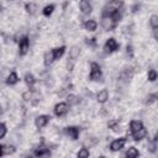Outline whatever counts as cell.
I'll use <instances>...</instances> for the list:
<instances>
[{
  "label": "cell",
  "instance_id": "1",
  "mask_svg": "<svg viewBox=\"0 0 158 158\" xmlns=\"http://www.w3.org/2000/svg\"><path fill=\"white\" fill-rule=\"evenodd\" d=\"M123 5V1L122 0H110L106 6L104 7V11H102V16H111L112 14L120 11V9L122 7Z\"/></svg>",
  "mask_w": 158,
  "mask_h": 158
},
{
  "label": "cell",
  "instance_id": "2",
  "mask_svg": "<svg viewBox=\"0 0 158 158\" xmlns=\"http://www.w3.org/2000/svg\"><path fill=\"white\" fill-rule=\"evenodd\" d=\"M22 98H23V100H25L26 102H31L32 105H36V104L38 102L41 95H40L38 93L33 91L32 89H30V90H27V91H25V93L22 94Z\"/></svg>",
  "mask_w": 158,
  "mask_h": 158
},
{
  "label": "cell",
  "instance_id": "3",
  "mask_svg": "<svg viewBox=\"0 0 158 158\" xmlns=\"http://www.w3.org/2000/svg\"><path fill=\"white\" fill-rule=\"evenodd\" d=\"M101 75H102V73H101L100 65H99L98 63L93 62V63L90 64V74H89V78H90V80H94V81H96V80L101 79Z\"/></svg>",
  "mask_w": 158,
  "mask_h": 158
},
{
  "label": "cell",
  "instance_id": "4",
  "mask_svg": "<svg viewBox=\"0 0 158 158\" xmlns=\"http://www.w3.org/2000/svg\"><path fill=\"white\" fill-rule=\"evenodd\" d=\"M101 26L106 31H112V28L116 26V21L111 16H102V19H101Z\"/></svg>",
  "mask_w": 158,
  "mask_h": 158
},
{
  "label": "cell",
  "instance_id": "5",
  "mask_svg": "<svg viewBox=\"0 0 158 158\" xmlns=\"http://www.w3.org/2000/svg\"><path fill=\"white\" fill-rule=\"evenodd\" d=\"M104 49H105V53H112V52L117 51L118 49V44H117L116 40L115 38H109L106 41L105 46H104Z\"/></svg>",
  "mask_w": 158,
  "mask_h": 158
},
{
  "label": "cell",
  "instance_id": "6",
  "mask_svg": "<svg viewBox=\"0 0 158 158\" xmlns=\"http://www.w3.org/2000/svg\"><path fill=\"white\" fill-rule=\"evenodd\" d=\"M68 104L67 102H58L56 106H54V115L60 117L63 115H65L68 112Z\"/></svg>",
  "mask_w": 158,
  "mask_h": 158
},
{
  "label": "cell",
  "instance_id": "7",
  "mask_svg": "<svg viewBox=\"0 0 158 158\" xmlns=\"http://www.w3.org/2000/svg\"><path fill=\"white\" fill-rule=\"evenodd\" d=\"M126 143V138L125 137H121V138H117V139H114L111 143H110V149L112 152H116V151H120L121 148H123Z\"/></svg>",
  "mask_w": 158,
  "mask_h": 158
},
{
  "label": "cell",
  "instance_id": "8",
  "mask_svg": "<svg viewBox=\"0 0 158 158\" xmlns=\"http://www.w3.org/2000/svg\"><path fill=\"white\" fill-rule=\"evenodd\" d=\"M28 48H30V42H28V38L25 36V37H22L21 41L19 42V53H20L21 56H25V54L27 53Z\"/></svg>",
  "mask_w": 158,
  "mask_h": 158
},
{
  "label": "cell",
  "instance_id": "9",
  "mask_svg": "<svg viewBox=\"0 0 158 158\" xmlns=\"http://www.w3.org/2000/svg\"><path fill=\"white\" fill-rule=\"evenodd\" d=\"M79 127H77V126H69V127H65L64 128V132H65V135L67 136H69V138H72V139H78V137H79Z\"/></svg>",
  "mask_w": 158,
  "mask_h": 158
},
{
  "label": "cell",
  "instance_id": "10",
  "mask_svg": "<svg viewBox=\"0 0 158 158\" xmlns=\"http://www.w3.org/2000/svg\"><path fill=\"white\" fill-rule=\"evenodd\" d=\"M49 118H51V117H49L48 115H40V116H37L36 120H35V125H36V127H38V128L44 127V126L48 123Z\"/></svg>",
  "mask_w": 158,
  "mask_h": 158
},
{
  "label": "cell",
  "instance_id": "11",
  "mask_svg": "<svg viewBox=\"0 0 158 158\" xmlns=\"http://www.w3.org/2000/svg\"><path fill=\"white\" fill-rule=\"evenodd\" d=\"M15 151H16V148L14 146H11V144H7V146L1 144L0 146V157L7 156V154H12Z\"/></svg>",
  "mask_w": 158,
  "mask_h": 158
},
{
  "label": "cell",
  "instance_id": "12",
  "mask_svg": "<svg viewBox=\"0 0 158 158\" xmlns=\"http://www.w3.org/2000/svg\"><path fill=\"white\" fill-rule=\"evenodd\" d=\"M147 136V130L144 128V127H142V128H139L138 131H136V132H132V137H133V139L136 141V142H138V141H141L142 138H144Z\"/></svg>",
  "mask_w": 158,
  "mask_h": 158
},
{
  "label": "cell",
  "instance_id": "13",
  "mask_svg": "<svg viewBox=\"0 0 158 158\" xmlns=\"http://www.w3.org/2000/svg\"><path fill=\"white\" fill-rule=\"evenodd\" d=\"M79 7H80L83 14H90L91 10H93V7H91V5L88 0H81L80 4H79Z\"/></svg>",
  "mask_w": 158,
  "mask_h": 158
},
{
  "label": "cell",
  "instance_id": "14",
  "mask_svg": "<svg viewBox=\"0 0 158 158\" xmlns=\"http://www.w3.org/2000/svg\"><path fill=\"white\" fill-rule=\"evenodd\" d=\"M107 99H109V93H107L106 89H102V90H100V91L96 94V100H98L100 104L106 102Z\"/></svg>",
  "mask_w": 158,
  "mask_h": 158
},
{
  "label": "cell",
  "instance_id": "15",
  "mask_svg": "<svg viewBox=\"0 0 158 158\" xmlns=\"http://www.w3.org/2000/svg\"><path fill=\"white\" fill-rule=\"evenodd\" d=\"M52 52H53L54 60H57V59H59V58H60V57L64 54V52H65V46L56 47V48H53V49H52Z\"/></svg>",
  "mask_w": 158,
  "mask_h": 158
},
{
  "label": "cell",
  "instance_id": "16",
  "mask_svg": "<svg viewBox=\"0 0 158 158\" xmlns=\"http://www.w3.org/2000/svg\"><path fill=\"white\" fill-rule=\"evenodd\" d=\"M96 27H98V23H96V21H94V20H88V21L84 22V28H85L86 31L93 32V31L96 30Z\"/></svg>",
  "mask_w": 158,
  "mask_h": 158
},
{
  "label": "cell",
  "instance_id": "17",
  "mask_svg": "<svg viewBox=\"0 0 158 158\" xmlns=\"http://www.w3.org/2000/svg\"><path fill=\"white\" fill-rule=\"evenodd\" d=\"M25 83H26V85H27L30 89H32L33 85H35V83H36V79H35V77H33L31 73H26V74H25Z\"/></svg>",
  "mask_w": 158,
  "mask_h": 158
},
{
  "label": "cell",
  "instance_id": "18",
  "mask_svg": "<svg viewBox=\"0 0 158 158\" xmlns=\"http://www.w3.org/2000/svg\"><path fill=\"white\" fill-rule=\"evenodd\" d=\"M142 127H143V123L141 121H138V120H132L130 122V130H131V132H136V131H138Z\"/></svg>",
  "mask_w": 158,
  "mask_h": 158
},
{
  "label": "cell",
  "instance_id": "19",
  "mask_svg": "<svg viewBox=\"0 0 158 158\" xmlns=\"http://www.w3.org/2000/svg\"><path fill=\"white\" fill-rule=\"evenodd\" d=\"M44 60H43V63H44V65L46 67H48V65H51L52 63H53V60H54V57H53V52L52 51H49V52H46L44 53V58H43Z\"/></svg>",
  "mask_w": 158,
  "mask_h": 158
},
{
  "label": "cell",
  "instance_id": "20",
  "mask_svg": "<svg viewBox=\"0 0 158 158\" xmlns=\"http://www.w3.org/2000/svg\"><path fill=\"white\" fill-rule=\"evenodd\" d=\"M17 81H19V77H17L16 72H11V73L9 74V77H7V79H6V84L14 85V84H16Z\"/></svg>",
  "mask_w": 158,
  "mask_h": 158
},
{
  "label": "cell",
  "instance_id": "21",
  "mask_svg": "<svg viewBox=\"0 0 158 158\" xmlns=\"http://www.w3.org/2000/svg\"><path fill=\"white\" fill-rule=\"evenodd\" d=\"M49 154H51L49 149H47V148H44V147H40V148L36 149L35 153H33V156H36V157H43V156H49Z\"/></svg>",
  "mask_w": 158,
  "mask_h": 158
},
{
  "label": "cell",
  "instance_id": "22",
  "mask_svg": "<svg viewBox=\"0 0 158 158\" xmlns=\"http://www.w3.org/2000/svg\"><path fill=\"white\" fill-rule=\"evenodd\" d=\"M125 156L128 157V158H136V157L139 156V152L137 151V148H135V147H130V148L126 151Z\"/></svg>",
  "mask_w": 158,
  "mask_h": 158
},
{
  "label": "cell",
  "instance_id": "23",
  "mask_svg": "<svg viewBox=\"0 0 158 158\" xmlns=\"http://www.w3.org/2000/svg\"><path fill=\"white\" fill-rule=\"evenodd\" d=\"M25 9H26V11H27L30 15H33V14H36L37 5H36L35 2H27V4L25 5Z\"/></svg>",
  "mask_w": 158,
  "mask_h": 158
},
{
  "label": "cell",
  "instance_id": "24",
  "mask_svg": "<svg viewBox=\"0 0 158 158\" xmlns=\"http://www.w3.org/2000/svg\"><path fill=\"white\" fill-rule=\"evenodd\" d=\"M79 48L78 47H73L70 51H69V59H73V60H75L77 58H78V56H79Z\"/></svg>",
  "mask_w": 158,
  "mask_h": 158
},
{
  "label": "cell",
  "instance_id": "25",
  "mask_svg": "<svg viewBox=\"0 0 158 158\" xmlns=\"http://www.w3.org/2000/svg\"><path fill=\"white\" fill-rule=\"evenodd\" d=\"M89 149L86 148V147H83L81 149H79V152L77 153V156L79 157V158H88L89 157Z\"/></svg>",
  "mask_w": 158,
  "mask_h": 158
},
{
  "label": "cell",
  "instance_id": "26",
  "mask_svg": "<svg viewBox=\"0 0 158 158\" xmlns=\"http://www.w3.org/2000/svg\"><path fill=\"white\" fill-rule=\"evenodd\" d=\"M147 78H148V80H149V81H154V80L158 78V73H157L154 69H151V70H148Z\"/></svg>",
  "mask_w": 158,
  "mask_h": 158
},
{
  "label": "cell",
  "instance_id": "27",
  "mask_svg": "<svg viewBox=\"0 0 158 158\" xmlns=\"http://www.w3.org/2000/svg\"><path fill=\"white\" fill-rule=\"evenodd\" d=\"M149 25L153 28H158V15H152L149 17Z\"/></svg>",
  "mask_w": 158,
  "mask_h": 158
},
{
  "label": "cell",
  "instance_id": "28",
  "mask_svg": "<svg viewBox=\"0 0 158 158\" xmlns=\"http://www.w3.org/2000/svg\"><path fill=\"white\" fill-rule=\"evenodd\" d=\"M53 10H54V5H53V4H51V5H47V6L43 9V11H42V12H43V15H44V16H49V15L53 12Z\"/></svg>",
  "mask_w": 158,
  "mask_h": 158
},
{
  "label": "cell",
  "instance_id": "29",
  "mask_svg": "<svg viewBox=\"0 0 158 158\" xmlns=\"http://www.w3.org/2000/svg\"><path fill=\"white\" fill-rule=\"evenodd\" d=\"M107 126H109V128H111L112 131H117V130H118V121H117V120H111V121H109Z\"/></svg>",
  "mask_w": 158,
  "mask_h": 158
},
{
  "label": "cell",
  "instance_id": "30",
  "mask_svg": "<svg viewBox=\"0 0 158 158\" xmlns=\"http://www.w3.org/2000/svg\"><path fill=\"white\" fill-rule=\"evenodd\" d=\"M6 132H7L6 125H5V122H1V125H0V139H2V138L5 137Z\"/></svg>",
  "mask_w": 158,
  "mask_h": 158
},
{
  "label": "cell",
  "instance_id": "31",
  "mask_svg": "<svg viewBox=\"0 0 158 158\" xmlns=\"http://www.w3.org/2000/svg\"><path fill=\"white\" fill-rule=\"evenodd\" d=\"M79 102V99L75 96V95H69L68 96V104L69 105H75Z\"/></svg>",
  "mask_w": 158,
  "mask_h": 158
},
{
  "label": "cell",
  "instance_id": "32",
  "mask_svg": "<svg viewBox=\"0 0 158 158\" xmlns=\"http://www.w3.org/2000/svg\"><path fill=\"white\" fill-rule=\"evenodd\" d=\"M127 53H130V57L133 56V51H132V47L131 46H127Z\"/></svg>",
  "mask_w": 158,
  "mask_h": 158
},
{
  "label": "cell",
  "instance_id": "33",
  "mask_svg": "<svg viewBox=\"0 0 158 158\" xmlns=\"http://www.w3.org/2000/svg\"><path fill=\"white\" fill-rule=\"evenodd\" d=\"M131 9H132V12H136V11L139 9V5H138V4H136V5H133Z\"/></svg>",
  "mask_w": 158,
  "mask_h": 158
},
{
  "label": "cell",
  "instance_id": "34",
  "mask_svg": "<svg viewBox=\"0 0 158 158\" xmlns=\"http://www.w3.org/2000/svg\"><path fill=\"white\" fill-rule=\"evenodd\" d=\"M86 43H88V44H91V46H93V44H95V38H90V41H89V40H86Z\"/></svg>",
  "mask_w": 158,
  "mask_h": 158
},
{
  "label": "cell",
  "instance_id": "35",
  "mask_svg": "<svg viewBox=\"0 0 158 158\" xmlns=\"http://www.w3.org/2000/svg\"><path fill=\"white\" fill-rule=\"evenodd\" d=\"M153 35H154V38L158 41V28H154V31H153Z\"/></svg>",
  "mask_w": 158,
  "mask_h": 158
},
{
  "label": "cell",
  "instance_id": "36",
  "mask_svg": "<svg viewBox=\"0 0 158 158\" xmlns=\"http://www.w3.org/2000/svg\"><path fill=\"white\" fill-rule=\"evenodd\" d=\"M153 141H154V142H157V141H158V132L156 133V136H154V139H153Z\"/></svg>",
  "mask_w": 158,
  "mask_h": 158
}]
</instances>
